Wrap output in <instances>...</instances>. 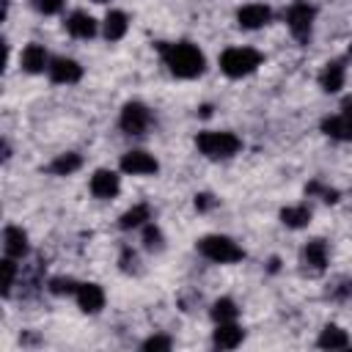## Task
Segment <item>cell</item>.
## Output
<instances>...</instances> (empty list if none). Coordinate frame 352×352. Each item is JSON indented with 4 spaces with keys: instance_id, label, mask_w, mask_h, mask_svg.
I'll use <instances>...</instances> for the list:
<instances>
[{
    "instance_id": "9a60e30c",
    "label": "cell",
    "mask_w": 352,
    "mask_h": 352,
    "mask_svg": "<svg viewBox=\"0 0 352 352\" xmlns=\"http://www.w3.org/2000/svg\"><path fill=\"white\" fill-rule=\"evenodd\" d=\"M66 30L74 36V38H91L96 33V22L91 14L85 11H74L69 19H66Z\"/></svg>"
},
{
    "instance_id": "484cf974",
    "label": "cell",
    "mask_w": 352,
    "mask_h": 352,
    "mask_svg": "<svg viewBox=\"0 0 352 352\" xmlns=\"http://www.w3.org/2000/svg\"><path fill=\"white\" fill-rule=\"evenodd\" d=\"M80 283H74L72 278H52L50 280V292L52 294H74Z\"/></svg>"
},
{
    "instance_id": "7402d4cb",
    "label": "cell",
    "mask_w": 352,
    "mask_h": 352,
    "mask_svg": "<svg viewBox=\"0 0 352 352\" xmlns=\"http://www.w3.org/2000/svg\"><path fill=\"white\" fill-rule=\"evenodd\" d=\"M80 165H82L80 154H72V151H69V154H60L58 160H52L47 170H50V173H55V176H69V173H74Z\"/></svg>"
},
{
    "instance_id": "ac0fdd59",
    "label": "cell",
    "mask_w": 352,
    "mask_h": 352,
    "mask_svg": "<svg viewBox=\"0 0 352 352\" xmlns=\"http://www.w3.org/2000/svg\"><path fill=\"white\" fill-rule=\"evenodd\" d=\"M319 82H322V88H324V91H330V94L341 91V85H344V66H341L338 60L327 63V66H324V72H322V77H319Z\"/></svg>"
},
{
    "instance_id": "3957f363",
    "label": "cell",
    "mask_w": 352,
    "mask_h": 352,
    "mask_svg": "<svg viewBox=\"0 0 352 352\" xmlns=\"http://www.w3.org/2000/svg\"><path fill=\"white\" fill-rule=\"evenodd\" d=\"M258 63H261V55L250 47H231L220 55V69L228 77H245V74L256 72Z\"/></svg>"
},
{
    "instance_id": "4fadbf2b",
    "label": "cell",
    "mask_w": 352,
    "mask_h": 352,
    "mask_svg": "<svg viewBox=\"0 0 352 352\" xmlns=\"http://www.w3.org/2000/svg\"><path fill=\"white\" fill-rule=\"evenodd\" d=\"M245 338V330L236 324V322H217V330H214V346L220 349H234L239 346Z\"/></svg>"
},
{
    "instance_id": "4dcf8cb0",
    "label": "cell",
    "mask_w": 352,
    "mask_h": 352,
    "mask_svg": "<svg viewBox=\"0 0 352 352\" xmlns=\"http://www.w3.org/2000/svg\"><path fill=\"white\" fill-rule=\"evenodd\" d=\"M212 206H214V198H212L209 192L195 195V209H198V212H206V209H212Z\"/></svg>"
},
{
    "instance_id": "30bf717a",
    "label": "cell",
    "mask_w": 352,
    "mask_h": 352,
    "mask_svg": "<svg viewBox=\"0 0 352 352\" xmlns=\"http://www.w3.org/2000/svg\"><path fill=\"white\" fill-rule=\"evenodd\" d=\"M270 8L264 6V3H250V6H242L239 11H236V19H239V25L242 28H248V30H256V28H261V25H267L270 22Z\"/></svg>"
},
{
    "instance_id": "d6986e66",
    "label": "cell",
    "mask_w": 352,
    "mask_h": 352,
    "mask_svg": "<svg viewBox=\"0 0 352 352\" xmlns=\"http://www.w3.org/2000/svg\"><path fill=\"white\" fill-rule=\"evenodd\" d=\"M280 220H283V226H289V228H302V226L311 223V209H308L305 204L286 206V209L280 212Z\"/></svg>"
},
{
    "instance_id": "52a82bcc",
    "label": "cell",
    "mask_w": 352,
    "mask_h": 352,
    "mask_svg": "<svg viewBox=\"0 0 352 352\" xmlns=\"http://www.w3.org/2000/svg\"><path fill=\"white\" fill-rule=\"evenodd\" d=\"M157 160L146 151H126L121 157V170L124 173H132V176H148V173H157Z\"/></svg>"
},
{
    "instance_id": "d6a6232c",
    "label": "cell",
    "mask_w": 352,
    "mask_h": 352,
    "mask_svg": "<svg viewBox=\"0 0 352 352\" xmlns=\"http://www.w3.org/2000/svg\"><path fill=\"white\" fill-rule=\"evenodd\" d=\"M94 3H107V0H94Z\"/></svg>"
},
{
    "instance_id": "2e32d148",
    "label": "cell",
    "mask_w": 352,
    "mask_h": 352,
    "mask_svg": "<svg viewBox=\"0 0 352 352\" xmlns=\"http://www.w3.org/2000/svg\"><path fill=\"white\" fill-rule=\"evenodd\" d=\"M302 264L311 267L314 272H322L324 264H327V245L322 239H311L305 248H302Z\"/></svg>"
},
{
    "instance_id": "7c38bea8",
    "label": "cell",
    "mask_w": 352,
    "mask_h": 352,
    "mask_svg": "<svg viewBox=\"0 0 352 352\" xmlns=\"http://www.w3.org/2000/svg\"><path fill=\"white\" fill-rule=\"evenodd\" d=\"M3 250L11 258H22L28 253V234L19 226H6V231H3Z\"/></svg>"
},
{
    "instance_id": "83f0119b",
    "label": "cell",
    "mask_w": 352,
    "mask_h": 352,
    "mask_svg": "<svg viewBox=\"0 0 352 352\" xmlns=\"http://www.w3.org/2000/svg\"><path fill=\"white\" fill-rule=\"evenodd\" d=\"M33 8L41 14H58L63 8V0H33Z\"/></svg>"
},
{
    "instance_id": "277c9868",
    "label": "cell",
    "mask_w": 352,
    "mask_h": 352,
    "mask_svg": "<svg viewBox=\"0 0 352 352\" xmlns=\"http://www.w3.org/2000/svg\"><path fill=\"white\" fill-rule=\"evenodd\" d=\"M198 250L201 256H206L209 261H217V264H231V261H239L245 253L242 248L228 239V236H220V234H212V236H204L198 242Z\"/></svg>"
},
{
    "instance_id": "f546056e",
    "label": "cell",
    "mask_w": 352,
    "mask_h": 352,
    "mask_svg": "<svg viewBox=\"0 0 352 352\" xmlns=\"http://www.w3.org/2000/svg\"><path fill=\"white\" fill-rule=\"evenodd\" d=\"M308 192L314 195V192H319L324 201H336V190H324L319 182H314V184H308Z\"/></svg>"
},
{
    "instance_id": "8fae6325",
    "label": "cell",
    "mask_w": 352,
    "mask_h": 352,
    "mask_svg": "<svg viewBox=\"0 0 352 352\" xmlns=\"http://www.w3.org/2000/svg\"><path fill=\"white\" fill-rule=\"evenodd\" d=\"M118 190H121V184H118V176L113 170L102 168L91 176V192L96 198H113V195H118Z\"/></svg>"
},
{
    "instance_id": "5bb4252c",
    "label": "cell",
    "mask_w": 352,
    "mask_h": 352,
    "mask_svg": "<svg viewBox=\"0 0 352 352\" xmlns=\"http://www.w3.org/2000/svg\"><path fill=\"white\" fill-rule=\"evenodd\" d=\"M322 129H324V135H330L336 140H352V110H344L341 116L324 118Z\"/></svg>"
},
{
    "instance_id": "6da1fadb",
    "label": "cell",
    "mask_w": 352,
    "mask_h": 352,
    "mask_svg": "<svg viewBox=\"0 0 352 352\" xmlns=\"http://www.w3.org/2000/svg\"><path fill=\"white\" fill-rule=\"evenodd\" d=\"M162 52V60L165 66L176 74V77H198L204 72V55L198 52V47L187 44V41H179V44H162L160 47Z\"/></svg>"
},
{
    "instance_id": "836d02e7",
    "label": "cell",
    "mask_w": 352,
    "mask_h": 352,
    "mask_svg": "<svg viewBox=\"0 0 352 352\" xmlns=\"http://www.w3.org/2000/svg\"><path fill=\"white\" fill-rule=\"evenodd\" d=\"M349 52H352V50H349Z\"/></svg>"
},
{
    "instance_id": "1f68e13d",
    "label": "cell",
    "mask_w": 352,
    "mask_h": 352,
    "mask_svg": "<svg viewBox=\"0 0 352 352\" xmlns=\"http://www.w3.org/2000/svg\"><path fill=\"white\" fill-rule=\"evenodd\" d=\"M135 264H138V256H135V253H132V250L126 248V250L121 253V267H124V270L129 272V270H135Z\"/></svg>"
},
{
    "instance_id": "e0dca14e",
    "label": "cell",
    "mask_w": 352,
    "mask_h": 352,
    "mask_svg": "<svg viewBox=\"0 0 352 352\" xmlns=\"http://www.w3.org/2000/svg\"><path fill=\"white\" fill-rule=\"evenodd\" d=\"M44 66H47V52H44V47H41V44H28V47L22 50V69L30 72V74H36V72H44Z\"/></svg>"
},
{
    "instance_id": "cb8c5ba5",
    "label": "cell",
    "mask_w": 352,
    "mask_h": 352,
    "mask_svg": "<svg viewBox=\"0 0 352 352\" xmlns=\"http://www.w3.org/2000/svg\"><path fill=\"white\" fill-rule=\"evenodd\" d=\"M212 319H214V322H234V319H236V305H234V300H228V297L217 300V302L212 305Z\"/></svg>"
},
{
    "instance_id": "d4e9b609",
    "label": "cell",
    "mask_w": 352,
    "mask_h": 352,
    "mask_svg": "<svg viewBox=\"0 0 352 352\" xmlns=\"http://www.w3.org/2000/svg\"><path fill=\"white\" fill-rule=\"evenodd\" d=\"M0 267H3V294H11V289H14V278H16V264H14L11 256H6Z\"/></svg>"
},
{
    "instance_id": "f1b7e54d",
    "label": "cell",
    "mask_w": 352,
    "mask_h": 352,
    "mask_svg": "<svg viewBox=\"0 0 352 352\" xmlns=\"http://www.w3.org/2000/svg\"><path fill=\"white\" fill-rule=\"evenodd\" d=\"M143 349L146 352H157V349H170V338H165V336H151V338H146L143 341Z\"/></svg>"
},
{
    "instance_id": "44dd1931",
    "label": "cell",
    "mask_w": 352,
    "mask_h": 352,
    "mask_svg": "<svg viewBox=\"0 0 352 352\" xmlns=\"http://www.w3.org/2000/svg\"><path fill=\"white\" fill-rule=\"evenodd\" d=\"M124 33H126V14L124 11H110L104 16V38L118 41Z\"/></svg>"
},
{
    "instance_id": "7a4b0ae2",
    "label": "cell",
    "mask_w": 352,
    "mask_h": 352,
    "mask_svg": "<svg viewBox=\"0 0 352 352\" xmlns=\"http://www.w3.org/2000/svg\"><path fill=\"white\" fill-rule=\"evenodd\" d=\"M195 143L201 154H206L209 160H226L242 148V140L234 132H201Z\"/></svg>"
},
{
    "instance_id": "4316f807",
    "label": "cell",
    "mask_w": 352,
    "mask_h": 352,
    "mask_svg": "<svg viewBox=\"0 0 352 352\" xmlns=\"http://www.w3.org/2000/svg\"><path fill=\"white\" fill-rule=\"evenodd\" d=\"M143 242H146L148 250H160V248H162V234H160V228H157V226H146V228H143Z\"/></svg>"
},
{
    "instance_id": "9c48e42d",
    "label": "cell",
    "mask_w": 352,
    "mask_h": 352,
    "mask_svg": "<svg viewBox=\"0 0 352 352\" xmlns=\"http://www.w3.org/2000/svg\"><path fill=\"white\" fill-rule=\"evenodd\" d=\"M74 297H77V305H80L85 314H96V311H102V305H104V292H102L96 283H80L77 292H74Z\"/></svg>"
},
{
    "instance_id": "603a6c76",
    "label": "cell",
    "mask_w": 352,
    "mask_h": 352,
    "mask_svg": "<svg viewBox=\"0 0 352 352\" xmlns=\"http://www.w3.org/2000/svg\"><path fill=\"white\" fill-rule=\"evenodd\" d=\"M148 206L146 204H138V206H132V209H126L124 214H121V220H118V226L124 228V231H129V228H138V226H143L146 220H148Z\"/></svg>"
},
{
    "instance_id": "ffe728a7",
    "label": "cell",
    "mask_w": 352,
    "mask_h": 352,
    "mask_svg": "<svg viewBox=\"0 0 352 352\" xmlns=\"http://www.w3.org/2000/svg\"><path fill=\"white\" fill-rule=\"evenodd\" d=\"M319 346H322V349H344V346H349V336H346L341 327L327 324V327L322 330V336H319Z\"/></svg>"
},
{
    "instance_id": "5b68a950",
    "label": "cell",
    "mask_w": 352,
    "mask_h": 352,
    "mask_svg": "<svg viewBox=\"0 0 352 352\" xmlns=\"http://www.w3.org/2000/svg\"><path fill=\"white\" fill-rule=\"evenodd\" d=\"M314 6L308 0H297L289 6L286 11V22H289V30L297 41H308L311 38V25H314Z\"/></svg>"
},
{
    "instance_id": "8992f818",
    "label": "cell",
    "mask_w": 352,
    "mask_h": 352,
    "mask_svg": "<svg viewBox=\"0 0 352 352\" xmlns=\"http://www.w3.org/2000/svg\"><path fill=\"white\" fill-rule=\"evenodd\" d=\"M148 124H151V113H148L146 104H140V102L124 104V110H121V129L126 135H143Z\"/></svg>"
},
{
    "instance_id": "ba28073f",
    "label": "cell",
    "mask_w": 352,
    "mask_h": 352,
    "mask_svg": "<svg viewBox=\"0 0 352 352\" xmlns=\"http://www.w3.org/2000/svg\"><path fill=\"white\" fill-rule=\"evenodd\" d=\"M47 69H50L52 82H66V85H72V82H77V80L82 77L80 63H77V60H72V58H55Z\"/></svg>"
}]
</instances>
